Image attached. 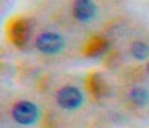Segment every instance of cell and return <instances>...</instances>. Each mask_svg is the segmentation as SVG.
Here are the masks:
<instances>
[{"mask_svg": "<svg viewBox=\"0 0 149 128\" xmlns=\"http://www.w3.org/2000/svg\"><path fill=\"white\" fill-rule=\"evenodd\" d=\"M12 114L18 123L29 126L38 119V109L31 102H19L13 107Z\"/></svg>", "mask_w": 149, "mask_h": 128, "instance_id": "obj_1", "label": "cell"}, {"mask_svg": "<svg viewBox=\"0 0 149 128\" xmlns=\"http://www.w3.org/2000/svg\"><path fill=\"white\" fill-rule=\"evenodd\" d=\"M65 47V40L56 33H43L37 39V48L44 54H57Z\"/></svg>", "mask_w": 149, "mask_h": 128, "instance_id": "obj_2", "label": "cell"}, {"mask_svg": "<svg viewBox=\"0 0 149 128\" xmlns=\"http://www.w3.org/2000/svg\"><path fill=\"white\" fill-rule=\"evenodd\" d=\"M58 104L65 109L79 108L84 102V97L81 92L74 87H65L57 94Z\"/></svg>", "mask_w": 149, "mask_h": 128, "instance_id": "obj_3", "label": "cell"}, {"mask_svg": "<svg viewBox=\"0 0 149 128\" xmlns=\"http://www.w3.org/2000/svg\"><path fill=\"white\" fill-rule=\"evenodd\" d=\"M96 5L91 0H79L73 5V15L80 21H88L95 16Z\"/></svg>", "mask_w": 149, "mask_h": 128, "instance_id": "obj_4", "label": "cell"}, {"mask_svg": "<svg viewBox=\"0 0 149 128\" xmlns=\"http://www.w3.org/2000/svg\"><path fill=\"white\" fill-rule=\"evenodd\" d=\"M132 53L136 59L144 60V59H147L149 55V47L147 44H144V43L136 42V43H134L132 47Z\"/></svg>", "mask_w": 149, "mask_h": 128, "instance_id": "obj_5", "label": "cell"}, {"mask_svg": "<svg viewBox=\"0 0 149 128\" xmlns=\"http://www.w3.org/2000/svg\"><path fill=\"white\" fill-rule=\"evenodd\" d=\"M148 92L145 89L141 88H134L132 92H130V98L135 104L138 105H143L148 102Z\"/></svg>", "mask_w": 149, "mask_h": 128, "instance_id": "obj_6", "label": "cell"}, {"mask_svg": "<svg viewBox=\"0 0 149 128\" xmlns=\"http://www.w3.org/2000/svg\"><path fill=\"white\" fill-rule=\"evenodd\" d=\"M148 71H149V65H148Z\"/></svg>", "mask_w": 149, "mask_h": 128, "instance_id": "obj_7", "label": "cell"}]
</instances>
